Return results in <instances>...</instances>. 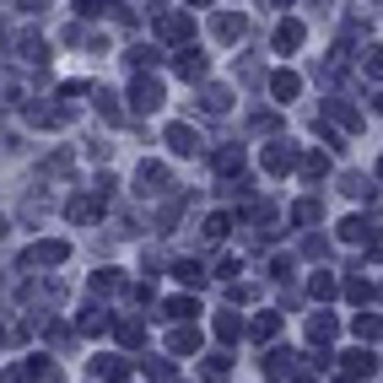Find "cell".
<instances>
[{
	"instance_id": "6da1fadb",
	"label": "cell",
	"mask_w": 383,
	"mask_h": 383,
	"mask_svg": "<svg viewBox=\"0 0 383 383\" xmlns=\"http://www.w3.org/2000/svg\"><path fill=\"white\" fill-rule=\"evenodd\" d=\"M167 146H173V151H179V157H189V151H195V146H200V135H195V130H189V124H173V130H167Z\"/></svg>"
},
{
	"instance_id": "7a4b0ae2",
	"label": "cell",
	"mask_w": 383,
	"mask_h": 383,
	"mask_svg": "<svg viewBox=\"0 0 383 383\" xmlns=\"http://www.w3.org/2000/svg\"><path fill=\"white\" fill-rule=\"evenodd\" d=\"M92 373H98V378H130V362H124V356H98V367H92Z\"/></svg>"
},
{
	"instance_id": "3957f363",
	"label": "cell",
	"mask_w": 383,
	"mask_h": 383,
	"mask_svg": "<svg viewBox=\"0 0 383 383\" xmlns=\"http://www.w3.org/2000/svg\"><path fill=\"white\" fill-rule=\"evenodd\" d=\"M157 103H162V87H157V81H135V108H146V114H151Z\"/></svg>"
},
{
	"instance_id": "277c9868",
	"label": "cell",
	"mask_w": 383,
	"mask_h": 383,
	"mask_svg": "<svg viewBox=\"0 0 383 383\" xmlns=\"http://www.w3.org/2000/svg\"><path fill=\"white\" fill-rule=\"evenodd\" d=\"M179 76L183 81H189V76H205V54H200V49H183V54H179Z\"/></svg>"
},
{
	"instance_id": "5b68a950",
	"label": "cell",
	"mask_w": 383,
	"mask_h": 383,
	"mask_svg": "<svg viewBox=\"0 0 383 383\" xmlns=\"http://www.w3.org/2000/svg\"><path fill=\"white\" fill-rule=\"evenodd\" d=\"M54 260H65V243H38L27 254V264H54Z\"/></svg>"
},
{
	"instance_id": "8992f818",
	"label": "cell",
	"mask_w": 383,
	"mask_h": 383,
	"mask_svg": "<svg viewBox=\"0 0 383 383\" xmlns=\"http://www.w3.org/2000/svg\"><path fill=\"white\" fill-rule=\"evenodd\" d=\"M189 33H195V22H189V17H167V22H162V38H189Z\"/></svg>"
},
{
	"instance_id": "52a82bcc",
	"label": "cell",
	"mask_w": 383,
	"mask_h": 383,
	"mask_svg": "<svg viewBox=\"0 0 383 383\" xmlns=\"http://www.w3.org/2000/svg\"><path fill=\"white\" fill-rule=\"evenodd\" d=\"M297 43H303V27H297V22H286L281 33H276V49L286 54V49H297Z\"/></svg>"
},
{
	"instance_id": "ba28073f",
	"label": "cell",
	"mask_w": 383,
	"mask_h": 383,
	"mask_svg": "<svg viewBox=\"0 0 383 383\" xmlns=\"http://www.w3.org/2000/svg\"><path fill=\"white\" fill-rule=\"evenodd\" d=\"M264 167H270V173L292 167V151H286V146H270V151H264Z\"/></svg>"
},
{
	"instance_id": "9c48e42d",
	"label": "cell",
	"mask_w": 383,
	"mask_h": 383,
	"mask_svg": "<svg viewBox=\"0 0 383 383\" xmlns=\"http://www.w3.org/2000/svg\"><path fill=\"white\" fill-rule=\"evenodd\" d=\"M270 87H276V98H297V76H292V70H281Z\"/></svg>"
},
{
	"instance_id": "30bf717a",
	"label": "cell",
	"mask_w": 383,
	"mask_h": 383,
	"mask_svg": "<svg viewBox=\"0 0 383 383\" xmlns=\"http://www.w3.org/2000/svg\"><path fill=\"white\" fill-rule=\"evenodd\" d=\"M167 319H195V297H173V303H167Z\"/></svg>"
},
{
	"instance_id": "8fae6325",
	"label": "cell",
	"mask_w": 383,
	"mask_h": 383,
	"mask_svg": "<svg viewBox=\"0 0 383 383\" xmlns=\"http://www.w3.org/2000/svg\"><path fill=\"white\" fill-rule=\"evenodd\" d=\"M238 313H222V319H216V335H222V340H238Z\"/></svg>"
},
{
	"instance_id": "7c38bea8",
	"label": "cell",
	"mask_w": 383,
	"mask_h": 383,
	"mask_svg": "<svg viewBox=\"0 0 383 383\" xmlns=\"http://www.w3.org/2000/svg\"><path fill=\"white\" fill-rule=\"evenodd\" d=\"M345 367H351V373H373V356H367V351H345Z\"/></svg>"
},
{
	"instance_id": "4fadbf2b",
	"label": "cell",
	"mask_w": 383,
	"mask_h": 383,
	"mask_svg": "<svg viewBox=\"0 0 383 383\" xmlns=\"http://www.w3.org/2000/svg\"><path fill=\"white\" fill-rule=\"evenodd\" d=\"M308 335H313V340H329V335H335V319H324V313H319V319L308 324Z\"/></svg>"
},
{
	"instance_id": "5bb4252c",
	"label": "cell",
	"mask_w": 383,
	"mask_h": 383,
	"mask_svg": "<svg viewBox=\"0 0 383 383\" xmlns=\"http://www.w3.org/2000/svg\"><path fill=\"white\" fill-rule=\"evenodd\" d=\"M195 345H200V335H195V329H179V335H173V351H195Z\"/></svg>"
},
{
	"instance_id": "9a60e30c",
	"label": "cell",
	"mask_w": 383,
	"mask_h": 383,
	"mask_svg": "<svg viewBox=\"0 0 383 383\" xmlns=\"http://www.w3.org/2000/svg\"><path fill=\"white\" fill-rule=\"evenodd\" d=\"M179 281H183V286H200V281H205L200 264H179Z\"/></svg>"
},
{
	"instance_id": "2e32d148",
	"label": "cell",
	"mask_w": 383,
	"mask_h": 383,
	"mask_svg": "<svg viewBox=\"0 0 383 383\" xmlns=\"http://www.w3.org/2000/svg\"><path fill=\"white\" fill-rule=\"evenodd\" d=\"M238 162H243V151H238V146H232V151H222V157H216V167H222V173H232Z\"/></svg>"
},
{
	"instance_id": "e0dca14e",
	"label": "cell",
	"mask_w": 383,
	"mask_h": 383,
	"mask_svg": "<svg viewBox=\"0 0 383 383\" xmlns=\"http://www.w3.org/2000/svg\"><path fill=\"white\" fill-rule=\"evenodd\" d=\"M313 297H335V281H329V276H313Z\"/></svg>"
},
{
	"instance_id": "ac0fdd59",
	"label": "cell",
	"mask_w": 383,
	"mask_h": 383,
	"mask_svg": "<svg viewBox=\"0 0 383 383\" xmlns=\"http://www.w3.org/2000/svg\"><path fill=\"white\" fill-rule=\"evenodd\" d=\"M367 76L383 81V49H373V54H367Z\"/></svg>"
},
{
	"instance_id": "d6986e66",
	"label": "cell",
	"mask_w": 383,
	"mask_h": 383,
	"mask_svg": "<svg viewBox=\"0 0 383 383\" xmlns=\"http://www.w3.org/2000/svg\"><path fill=\"white\" fill-rule=\"evenodd\" d=\"M243 33V17H222V38H238Z\"/></svg>"
},
{
	"instance_id": "ffe728a7",
	"label": "cell",
	"mask_w": 383,
	"mask_h": 383,
	"mask_svg": "<svg viewBox=\"0 0 383 383\" xmlns=\"http://www.w3.org/2000/svg\"><path fill=\"white\" fill-rule=\"evenodd\" d=\"M189 6H205V0H189Z\"/></svg>"
},
{
	"instance_id": "44dd1931",
	"label": "cell",
	"mask_w": 383,
	"mask_h": 383,
	"mask_svg": "<svg viewBox=\"0 0 383 383\" xmlns=\"http://www.w3.org/2000/svg\"><path fill=\"white\" fill-rule=\"evenodd\" d=\"M378 114H383V98H378Z\"/></svg>"
},
{
	"instance_id": "7402d4cb",
	"label": "cell",
	"mask_w": 383,
	"mask_h": 383,
	"mask_svg": "<svg viewBox=\"0 0 383 383\" xmlns=\"http://www.w3.org/2000/svg\"><path fill=\"white\" fill-rule=\"evenodd\" d=\"M0 232H6V222H0Z\"/></svg>"
}]
</instances>
